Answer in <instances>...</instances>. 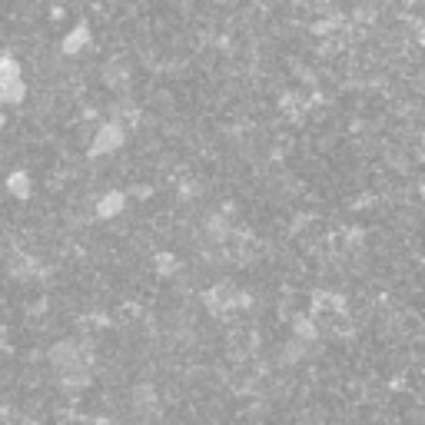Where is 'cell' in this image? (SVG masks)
Segmentation results:
<instances>
[{"label":"cell","instance_id":"6da1fadb","mask_svg":"<svg viewBox=\"0 0 425 425\" xmlns=\"http://www.w3.org/2000/svg\"><path fill=\"white\" fill-rule=\"evenodd\" d=\"M123 143H126V126L116 123V120H106L97 133H93L90 156H93V160H97V156H110V153H116Z\"/></svg>","mask_w":425,"mask_h":425},{"label":"cell","instance_id":"7a4b0ae2","mask_svg":"<svg viewBox=\"0 0 425 425\" xmlns=\"http://www.w3.org/2000/svg\"><path fill=\"white\" fill-rule=\"evenodd\" d=\"M87 47H90V24L80 20L77 27L60 40V53H63V57H77V53H83Z\"/></svg>","mask_w":425,"mask_h":425},{"label":"cell","instance_id":"3957f363","mask_svg":"<svg viewBox=\"0 0 425 425\" xmlns=\"http://www.w3.org/2000/svg\"><path fill=\"white\" fill-rule=\"evenodd\" d=\"M126 210V193L123 190H106L103 196L97 200V220H116L120 212Z\"/></svg>","mask_w":425,"mask_h":425},{"label":"cell","instance_id":"277c9868","mask_svg":"<svg viewBox=\"0 0 425 425\" xmlns=\"http://www.w3.org/2000/svg\"><path fill=\"white\" fill-rule=\"evenodd\" d=\"M130 399H133L136 412H146V416H153L156 409H160V396H156V389L150 386V382H140V386H133Z\"/></svg>","mask_w":425,"mask_h":425},{"label":"cell","instance_id":"5b68a950","mask_svg":"<svg viewBox=\"0 0 425 425\" xmlns=\"http://www.w3.org/2000/svg\"><path fill=\"white\" fill-rule=\"evenodd\" d=\"M27 100V80L14 77V80H0V103L4 106H17Z\"/></svg>","mask_w":425,"mask_h":425},{"label":"cell","instance_id":"8992f818","mask_svg":"<svg viewBox=\"0 0 425 425\" xmlns=\"http://www.w3.org/2000/svg\"><path fill=\"white\" fill-rule=\"evenodd\" d=\"M7 193L14 196V200H30V196H34V180H30L27 170H14V173L7 176Z\"/></svg>","mask_w":425,"mask_h":425},{"label":"cell","instance_id":"52a82bcc","mask_svg":"<svg viewBox=\"0 0 425 425\" xmlns=\"http://www.w3.org/2000/svg\"><path fill=\"white\" fill-rule=\"evenodd\" d=\"M230 232H232V226H230V220H226V212H212L210 220H206V236H210L212 242H226Z\"/></svg>","mask_w":425,"mask_h":425},{"label":"cell","instance_id":"ba28073f","mask_svg":"<svg viewBox=\"0 0 425 425\" xmlns=\"http://www.w3.org/2000/svg\"><path fill=\"white\" fill-rule=\"evenodd\" d=\"M292 336L302 342H316L319 339V322L312 316H296L292 319Z\"/></svg>","mask_w":425,"mask_h":425},{"label":"cell","instance_id":"9c48e42d","mask_svg":"<svg viewBox=\"0 0 425 425\" xmlns=\"http://www.w3.org/2000/svg\"><path fill=\"white\" fill-rule=\"evenodd\" d=\"M306 346L309 342H302V339H292V342H286L280 352V366H296L302 356H306Z\"/></svg>","mask_w":425,"mask_h":425},{"label":"cell","instance_id":"30bf717a","mask_svg":"<svg viewBox=\"0 0 425 425\" xmlns=\"http://www.w3.org/2000/svg\"><path fill=\"white\" fill-rule=\"evenodd\" d=\"M103 80H106V87L123 90V87H126V80H130V70H126L123 63H110V67L103 70Z\"/></svg>","mask_w":425,"mask_h":425},{"label":"cell","instance_id":"8fae6325","mask_svg":"<svg viewBox=\"0 0 425 425\" xmlns=\"http://www.w3.org/2000/svg\"><path fill=\"white\" fill-rule=\"evenodd\" d=\"M156 272H160V276H176V272H180V260H176L173 252H156Z\"/></svg>","mask_w":425,"mask_h":425},{"label":"cell","instance_id":"7c38bea8","mask_svg":"<svg viewBox=\"0 0 425 425\" xmlns=\"http://www.w3.org/2000/svg\"><path fill=\"white\" fill-rule=\"evenodd\" d=\"M14 77H24V70H20V63L10 53H4L0 57V80H14Z\"/></svg>","mask_w":425,"mask_h":425},{"label":"cell","instance_id":"4fadbf2b","mask_svg":"<svg viewBox=\"0 0 425 425\" xmlns=\"http://www.w3.org/2000/svg\"><path fill=\"white\" fill-rule=\"evenodd\" d=\"M0 349H7V342H4V336H0Z\"/></svg>","mask_w":425,"mask_h":425}]
</instances>
